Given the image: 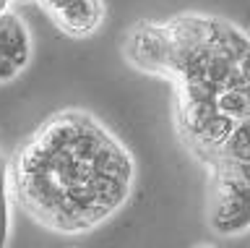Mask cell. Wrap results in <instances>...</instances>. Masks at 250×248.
I'll return each mask as SVG.
<instances>
[{
	"label": "cell",
	"instance_id": "cell-3",
	"mask_svg": "<svg viewBox=\"0 0 250 248\" xmlns=\"http://www.w3.org/2000/svg\"><path fill=\"white\" fill-rule=\"evenodd\" d=\"M123 58L141 73H151L159 79H172L175 68V42L164 24L138 21L130 26L123 42Z\"/></svg>",
	"mask_w": 250,
	"mask_h": 248
},
{
	"label": "cell",
	"instance_id": "cell-2",
	"mask_svg": "<svg viewBox=\"0 0 250 248\" xmlns=\"http://www.w3.org/2000/svg\"><path fill=\"white\" fill-rule=\"evenodd\" d=\"M208 225L216 235L237 238L250 230V165L216 159L208 167Z\"/></svg>",
	"mask_w": 250,
	"mask_h": 248
},
{
	"label": "cell",
	"instance_id": "cell-8",
	"mask_svg": "<svg viewBox=\"0 0 250 248\" xmlns=\"http://www.w3.org/2000/svg\"><path fill=\"white\" fill-rule=\"evenodd\" d=\"M234 68H237V79H240L242 84H245L248 89H250V47H248V50L237 58Z\"/></svg>",
	"mask_w": 250,
	"mask_h": 248
},
{
	"label": "cell",
	"instance_id": "cell-1",
	"mask_svg": "<svg viewBox=\"0 0 250 248\" xmlns=\"http://www.w3.org/2000/svg\"><path fill=\"white\" fill-rule=\"evenodd\" d=\"M136 188V159L107 123L65 107L11 154V196L39 227L86 235L120 212Z\"/></svg>",
	"mask_w": 250,
	"mask_h": 248
},
{
	"label": "cell",
	"instance_id": "cell-9",
	"mask_svg": "<svg viewBox=\"0 0 250 248\" xmlns=\"http://www.w3.org/2000/svg\"><path fill=\"white\" fill-rule=\"evenodd\" d=\"M193 248H216V246H211V243H195Z\"/></svg>",
	"mask_w": 250,
	"mask_h": 248
},
{
	"label": "cell",
	"instance_id": "cell-10",
	"mask_svg": "<svg viewBox=\"0 0 250 248\" xmlns=\"http://www.w3.org/2000/svg\"><path fill=\"white\" fill-rule=\"evenodd\" d=\"M13 3H37V0H13Z\"/></svg>",
	"mask_w": 250,
	"mask_h": 248
},
{
	"label": "cell",
	"instance_id": "cell-4",
	"mask_svg": "<svg viewBox=\"0 0 250 248\" xmlns=\"http://www.w3.org/2000/svg\"><path fill=\"white\" fill-rule=\"evenodd\" d=\"M52 26L70 40H89L107 19L104 0H37Z\"/></svg>",
	"mask_w": 250,
	"mask_h": 248
},
{
	"label": "cell",
	"instance_id": "cell-5",
	"mask_svg": "<svg viewBox=\"0 0 250 248\" xmlns=\"http://www.w3.org/2000/svg\"><path fill=\"white\" fill-rule=\"evenodd\" d=\"M34 58V40L19 13L8 8L0 13V84H11L29 68Z\"/></svg>",
	"mask_w": 250,
	"mask_h": 248
},
{
	"label": "cell",
	"instance_id": "cell-7",
	"mask_svg": "<svg viewBox=\"0 0 250 248\" xmlns=\"http://www.w3.org/2000/svg\"><path fill=\"white\" fill-rule=\"evenodd\" d=\"M0 191H11V154L0 149Z\"/></svg>",
	"mask_w": 250,
	"mask_h": 248
},
{
	"label": "cell",
	"instance_id": "cell-6",
	"mask_svg": "<svg viewBox=\"0 0 250 248\" xmlns=\"http://www.w3.org/2000/svg\"><path fill=\"white\" fill-rule=\"evenodd\" d=\"M216 159H227V162H234V165H250V118L234 123L232 134L224 141ZM214 162H211V165H214Z\"/></svg>",
	"mask_w": 250,
	"mask_h": 248
}]
</instances>
